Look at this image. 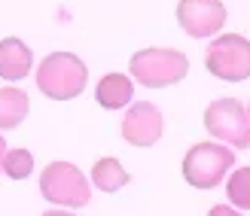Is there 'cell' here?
I'll list each match as a JSON object with an SVG mask.
<instances>
[{"instance_id": "obj_1", "label": "cell", "mask_w": 250, "mask_h": 216, "mask_svg": "<svg viewBox=\"0 0 250 216\" xmlns=\"http://www.w3.org/2000/svg\"><path fill=\"white\" fill-rule=\"evenodd\" d=\"M89 70L73 52H52L37 67V88L52 100H73L85 92Z\"/></svg>"}, {"instance_id": "obj_2", "label": "cell", "mask_w": 250, "mask_h": 216, "mask_svg": "<svg viewBox=\"0 0 250 216\" xmlns=\"http://www.w3.org/2000/svg\"><path fill=\"white\" fill-rule=\"evenodd\" d=\"M189 73V58H186L180 49H159L149 46L134 52L128 61V76L131 82H141L146 88H165L180 82L183 76Z\"/></svg>"}, {"instance_id": "obj_3", "label": "cell", "mask_w": 250, "mask_h": 216, "mask_svg": "<svg viewBox=\"0 0 250 216\" xmlns=\"http://www.w3.org/2000/svg\"><path fill=\"white\" fill-rule=\"evenodd\" d=\"M40 192L49 204H61V207H85L92 198V186L85 180V174L70 161H52L43 168L40 177Z\"/></svg>"}, {"instance_id": "obj_4", "label": "cell", "mask_w": 250, "mask_h": 216, "mask_svg": "<svg viewBox=\"0 0 250 216\" xmlns=\"http://www.w3.org/2000/svg\"><path fill=\"white\" fill-rule=\"evenodd\" d=\"M232 164H235V156L229 146H220L214 140H202V143L189 146V152H186L183 180L195 189H214L232 171Z\"/></svg>"}, {"instance_id": "obj_5", "label": "cell", "mask_w": 250, "mask_h": 216, "mask_svg": "<svg viewBox=\"0 0 250 216\" xmlns=\"http://www.w3.org/2000/svg\"><path fill=\"white\" fill-rule=\"evenodd\" d=\"M205 67L220 82H241L250 76V40L241 34H220L205 52Z\"/></svg>"}, {"instance_id": "obj_6", "label": "cell", "mask_w": 250, "mask_h": 216, "mask_svg": "<svg viewBox=\"0 0 250 216\" xmlns=\"http://www.w3.org/2000/svg\"><path fill=\"white\" fill-rule=\"evenodd\" d=\"M205 128L210 131L214 140H223L238 149H250V122H247V110L241 100L217 98L205 110Z\"/></svg>"}, {"instance_id": "obj_7", "label": "cell", "mask_w": 250, "mask_h": 216, "mask_svg": "<svg viewBox=\"0 0 250 216\" xmlns=\"http://www.w3.org/2000/svg\"><path fill=\"white\" fill-rule=\"evenodd\" d=\"M177 21L180 28L202 40V37H214L226 24V6L220 0H180L177 3Z\"/></svg>"}, {"instance_id": "obj_8", "label": "cell", "mask_w": 250, "mask_h": 216, "mask_svg": "<svg viewBox=\"0 0 250 216\" xmlns=\"http://www.w3.org/2000/svg\"><path fill=\"white\" fill-rule=\"evenodd\" d=\"M162 134H165V116H162V110L156 104L141 100V104L128 107V113H125V119H122L125 143H131V146H153V143H159Z\"/></svg>"}, {"instance_id": "obj_9", "label": "cell", "mask_w": 250, "mask_h": 216, "mask_svg": "<svg viewBox=\"0 0 250 216\" xmlns=\"http://www.w3.org/2000/svg\"><path fill=\"white\" fill-rule=\"evenodd\" d=\"M34 70V55L19 37H3L0 40V79L19 82Z\"/></svg>"}, {"instance_id": "obj_10", "label": "cell", "mask_w": 250, "mask_h": 216, "mask_svg": "<svg viewBox=\"0 0 250 216\" xmlns=\"http://www.w3.org/2000/svg\"><path fill=\"white\" fill-rule=\"evenodd\" d=\"M95 98H98V104H101L104 110H122V107H128L131 98H134L131 76H125V73H107V76H101V82H98V88H95Z\"/></svg>"}, {"instance_id": "obj_11", "label": "cell", "mask_w": 250, "mask_h": 216, "mask_svg": "<svg viewBox=\"0 0 250 216\" xmlns=\"http://www.w3.org/2000/svg\"><path fill=\"white\" fill-rule=\"evenodd\" d=\"M31 113V98L16 85L0 88V131L19 128V122Z\"/></svg>"}, {"instance_id": "obj_12", "label": "cell", "mask_w": 250, "mask_h": 216, "mask_svg": "<svg viewBox=\"0 0 250 216\" xmlns=\"http://www.w3.org/2000/svg\"><path fill=\"white\" fill-rule=\"evenodd\" d=\"M92 183L101 189V192H116V189H125L131 183L128 171L119 164V158L107 156V158H98L95 168H92Z\"/></svg>"}, {"instance_id": "obj_13", "label": "cell", "mask_w": 250, "mask_h": 216, "mask_svg": "<svg viewBox=\"0 0 250 216\" xmlns=\"http://www.w3.org/2000/svg\"><path fill=\"white\" fill-rule=\"evenodd\" d=\"M3 171L9 180H24V177H31L34 174V156L28 149H6V156H3Z\"/></svg>"}, {"instance_id": "obj_14", "label": "cell", "mask_w": 250, "mask_h": 216, "mask_svg": "<svg viewBox=\"0 0 250 216\" xmlns=\"http://www.w3.org/2000/svg\"><path fill=\"white\" fill-rule=\"evenodd\" d=\"M226 195H229L232 204H238L241 210H250V168H238L229 177Z\"/></svg>"}, {"instance_id": "obj_15", "label": "cell", "mask_w": 250, "mask_h": 216, "mask_svg": "<svg viewBox=\"0 0 250 216\" xmlns=\"http://www.w3.org/2000/svg\"><path fill=\"white\" fill-rule=\"evenodd\" d=\"M208 216H241L235 207H229V204H217V207H210V213Z\"/></svg>"}, {"instance_id": "obj_16", "label": "cell", "mask_w": 250, "mask_h": 216, "mask_svg": "<svg viewBox=\"0 0 250 216\" xmlns=\"http://www.w3.org/2000/svg\"><path fill=\"white\" fill-rule=\"evenodd\" d=\"M43 216H73V213H70V210H61V207H58V210H46Z\"/></svg>"}, {"instance_id": "obj_17", "label": "cell", "mask_w": 250, "mask_h": 216, "mask_svg": "<svg viewBox=\"0 0 250 216\" xmlns=\"http://www.w3.org/2000/svg\"><path fill=\"white\" fill-rule=\"evenodd\" d=\"M3 156H6V140L0 137V168H3Z\"/></svg>"}, {"instance_id": "obj_18", "label": "cell", "mask_w": 250, "mask_h": 216, "mask_svg": "<svg viewBox=\"0 0 250 216\" xmlns=\"http://www.w3.org/2000/svg\"><path fill=\"white\" fill-rule=\"evenodd\" d=\"M244 110H247V122H250V104H247V107H244Z\"/></svg>"}]
</instances>
